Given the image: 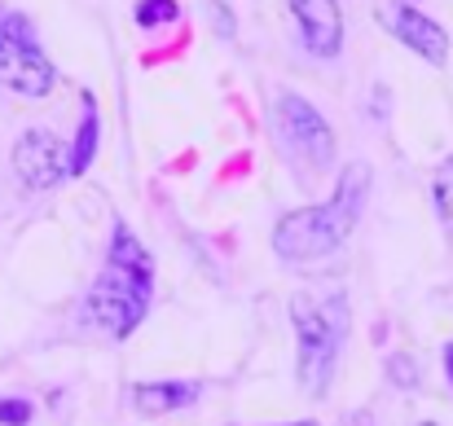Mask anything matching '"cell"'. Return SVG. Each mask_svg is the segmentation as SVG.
Instances as JSON below:
<instances>
[{
    "label": "cell",
    "mask_w": 453,
    "mask_h": 426,
    "mask_svg": "<svg viewBox=\"0 0 453 426\" xmlns=\"http://www.w3.org/2000/svg\"><path fill=\"white\" fill-rule=\"evenodd\" d=\"M383 22H388V31H392L405 49H414V53L427 57L432 66H445V62H449V35H445V27H436L423 9H414V4H396Z\"/></svg>",
    "instance_id": "52a82bcc"
},
{
    "label": "cell",
    "mask_w": 453,
    "mask_h": 426,
    "mask_svg": "<svg viewBox=\"0 0 453 426\" xmlns=\"http://www.w3.org/2000/svg\"><path fill=\"white\" fill-rule=\"evenodd\" d=\"M53 62L35 44V31L22 13L0 18V84L22 97H44L53 88Z\"/></svg>",
    "instance_id": "277c9868"
},
{
    "label": "cell",
    "mask_w": 453,
    "mask_h": 426,
    "mask_svg": "<svg viewBox=\"0 0 453 426\" xmlns=\"http://www.w3.org/2000/svg\"><path fill=\"white\" fill-rule=\"evenodd\" d=\"M370 198V167L365 163H352L343 171V180L334 185V194L321 202V207H308V211H291L278 229H273V251L291 264H308V260H326L334 255L357 220H361V207Z\"/></svg>",
    "instance_id": "6da1fadb"
},
{
    "label": "cell",
    "mask_w": 453,
    "mask_h": 426,
    "mask_svg": "<svg viewBox=\"0 0 453 426\" xmlns=\"http://www.w3.org/2000/svg\"><path fill=\"white\" fill-rule=\"evenodd\" d=\"M150 282H154L150 255H146L142 242L128 233V224H115L111 260H106L97 285L88 290V299H84V316H88L93 325H102L106 334L128 339V334L137 330V321L146 316Z\"/></svg>",
    "instance_id": "7a4b0ae2"
},
{
    "label": "cell",
    "mask_w": 453,
    "mask_h": 426,
    "mask_svg": "<svg viewBox=\"0 0 453 426\" xmlns=\"http://www.w3.org/2000/svg\"><path fill=\"white\" fill-rule=\"evenodd\" d=\"M31 422V405L27 400H0V426H27Z\"/></svg>",
    "instance_id": "4fadbf2b"
},
{
    "label": "cell",
    "mask_w": 453,
    "mask_h": 426,
    "mask_svg": "<svg viewBox=\"0 0 453 426\" xmlns=\"http://www.w3.org/2000/svg\"><path fill=\"white\" fill-rule=\"evenodd\" d=\"M287 426H312V422H287Z\"/></svg>",
    "instance_id": "9a60e30c"
},
{
    "label": "cell",
    "mask_w": 453,
    "mask_h": 426,
    "mask_svg": "<svg viewBox=\"0 0 453 426\" xmlns=\"http://www.w3.org/2000/svg\"><path fill=\"white\" fill-rule=\"evenodd\" d=\"M97 137H102V124H97V110H93V97H84V124H80V137H75V149L66 158V171L84 176L93 154H97Z\"/></svg>",
    "instance_id": "30bf717a"
},
{
    "label": "cell",
    "mask_w": 453,
    "mask_h": 426,
    "mask_svg": "<svg viewBox=\"0 0 453 426\" xmlns=\"http://www.w3.org/2000/svg\"><path fill=\"white\" fill-rule=\"evenodd\" d=\"M436 211H441V220L453 229V154L441 163V171H436Z\"/></svg>",
    "instance_id": "8fae6325"
},
{
    "label": "cell",
    "mask_w": 453,
    "mask_h": 426,
    "mask_svg": "<svg viewBox=\"0 0 453 426\" xmlns=\"http://www.w3.org/2000/svg\"><path fill=\"white\" fill-rule=\"evenodd\" d=\"M352 426H365V418H357V422H352Z\"/></svg>",
    "instance_id": "2e32d148"
},
{
    "label": "cell",
    "mask_w": 453,
    "mask_h": 426,
    "mask_svg": "<svg viewBox=\"0 0 453 426\" xmlns=\"http://www.w3.org/2000/svg\"><path fill=\"white\" fill-rule=\"evenodd\" d=\"M291 321L300 339V387L308 396H326L339 343L348 334V299L339 290H300L291 299Z\"/></svg>",
    "instance_id": "3957f363"
},
{
    "label": "cell",
    "mask_w": 453,
    "mask_h": 426,
    "mask_svg": "<svg viewBox=\"0 0 453 426\" xmlns=\"http://www.w3.org/2000/svg\"><path fill=\"white\" fill-rule=\"evenodd\" d=\"M423 426H436V422H423Z\"/></svg>",
    "instance_id": "e0dca14e"
},
{
    "label": "cell",
    "mask_w": 453,
    "mask_h": 426,
    "mask_svg": "<svg viewBox=\"0 0 453 426\" xmlns=\"http://www.w3.org/2000/svg\"><path fill=\"white\" fill-rule=\"evenodd\" d=\"M180 9H176V0H142L137 4V27H163V22H172Z\"/></svg>",
    "instance_id": "7c38bea8"
},
{
    "label": "cell",
    "mask_w": 453,
    "mask_h": 426,
    "mask_svg": "<svg viewBox=\"0 0 453 426\" xmlns=\"http://www.w3.org/2000/svg\"><path fill=\"white\" fill-rule=\"evenodd\" d=\"M133 400L150 418L154 414H172V409H185V405L198 400V383H142L133 392Z\"/></svg>",
    "instance_id": "9c48e42d"
},
{
    "label": "cell",
    "mask_w": 453,
    "mask_h": 426,
    "mask_svg": "<svg viewBox=\"0 0 453 426\" xmlns=\"http://www.w3.org/2000/svg\"><path fill=\"white\" fill-rule=\"evenodd\" d=\"M13 171L22 176L27 189H53L66 176V149H62V141L53 133L31 128L13 145Z\"/></svg>",
    "instance_id": "8992f818"
},
{
    "label": "cell",
    "mask_w": 453,
    "mask_h": 426,
    "mask_svg": "<svg viewBox=\"0 0 453 426\" xmlns=\"http://www.w3.org/2000/svg\"><path fill=\"white\" fill-rule=\"evenodd\" d=\"M291 13L300 18L303 44L317 57H334L343 44V13L334 0H291Z\"/></svg>",
    "instance_id": "ba28073f"
},
{
    "label": "cell",
    "mask_w": 453,
    "mask_h": 426,
    "mask_svg": "<svg viewBox=\"0 0 453 426\" xmlns=\"http://www.w3.org/2000/svg\"><path fill=\"white\" fill-rule=\"evenodd\" d=\"M278 124L282 137L300 149L312 167H326L334 158V133L330 124L317 115V106H308L300 93H278Z\"/></svg>",
    "instance_id": "5b68a950"
},
{
    "label": "cell",
    "mask_w": 453,
    "mask_h": 426,
    "mask_svg": "<svg viewBox=\"0 0 453 426\" xmlns=\"http://www.w3.org/2000/svg\"><path fill=\"white\" fill-rule=\"evenodd\" d=\"M445 369H449V383H453V347H445Z\"/></svg>",
    "instance_id": "5bb4252c"
}]
</instances>
